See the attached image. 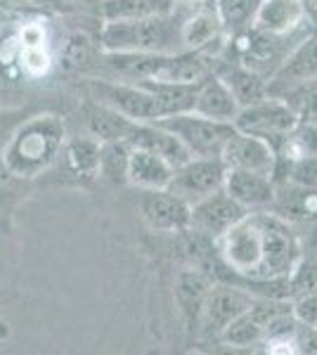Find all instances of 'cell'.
<instances>
[{
    "mask_svg": "<svg viewBox=\"0 0 317 355\" xmlns=\"http://www.w3.org/2000/svg\"><path fill=\"white\" fill-rule=\"evenodd\" d=\"M317 78V31L293 45L291 53L282 60V64L268 76V95L282 97L303 88L305 83Z\"/></svg>",
    "mask_w": 317,
    "mask_h": 355,
    "instance_id": "ba28073f",
    "label": "cell"
},
{
    "mask_svg": "<svg viewBox=\"0 0 317 355\" xmlns=\"http://www.w3.org/2000/svg\"><path fill=\"white\" fill-rule=\"evenodd\" d=\"M105 53H180V19L175 15H152L142 19H105L100 28Z\"/></svg>",
    "mask_w": 317,
    "mask_h": 355,
    "instance_id": "3957f363",
    "label": "cell"
},
{
    "mask_svg": "<svg viewBox=\"0 0 317 355\" xmlns=\"http://www.w3.org/2000/svg\"><path fill=\"white\" fill-rule=\"evenodd\" d=\"M221 159L228 168L253 171V173H265L273 178L275 168H277V152L261 137L241 133L237 128L232 130V135L225 142Z\"/></svg>",
    "mask_w": 317,
    "mask_h": 355,
    "instance_id": "7c38bea8",
    "label": "cell"
},
{
    "mask_svg": "<svg viewBox=\"0 0 317 355\" xmlns=\"http://www.w3.org/2000/svg\"><path fill=\"white\" fill-rule=\"evenodd\" d=\"M0 93H3V88H0Z\"/></svg>",
    "mask_w": 317,
    "mask_h": 355,
    "instance_id": "8d00e7d4",
    "label": "cell"
},
{
    "mask_svg": "<svg viewBox=\"0 0 317 355\" xmlns=\"http://www.w3.org/2000/svg\"><path fill=\"white\" fill-rule=\"evenodd\" d=\"M154 95H157L164 116L169 114L189 112L194 102V85H178V83H157V81H142Z\"/></svg>",
    "mask_w": 317,
    "mask_h": 355,
    "instance_id": "4316f807",
    "label": "cell"
},
{
    "mask_svg": "<svg viewBox=\"0 0 317 355\" xmlns=\"http://www.w3.org/2000/svg\"><path fill=\"white\" fill-rule=\"evenodd\" d=\"M173 0H100V17L105 19H142L152 15H169Z\"/></svg>",
    "mask_w": 317,
    "mask_h": 355,
    "instance_id": "603a6c76",
    "label": "cell"
},
{
    "mask_svg": "<svg viewBox=\"0 0 317 355\" xmlns=\"http://www.w3.org/2000/svg\"><path fill=\"white\" fill-rule=\"evenodd\" d=\"M251 28L270 36H291L317 26L310 21L303 0H263Z\"/></svg>",
    "mask_w": 317,
    "mask_h": 355,
    "instance_id": "4fadbf2b",
    "label": "cell"
},
{
    "mask_svg": "<svg viewBox=\"0 0 317 355\" xmlns=\"http://www.w3.org/2000/svg\"><path fill=\"white\" fill-rule=\"evenodd\" d=\"M154 123H159L161 128H166L169 133L175 135L192 157L221 159L225 142H228V137L234 130L232 123L213 121V119L201 116V114L192 110L180 114H169V116L157 119Z\"/></svg>",
    "mask_w": 317,
    "mask_h": 355,
    "instance_id": "5b68a950",
    "label": "cell"
},
{
    "mask_svg": "<svg viewBox=\"0 0 317 355\" xmlns=\"http://www.w3.org/2000/svg\"><path fill=\"white\" fill-rule=\"evenodd\" d=\"M273 214L289 223H315L317 220V187L296 185L291 180H280L275 190Z\"/></svg>",
    "mask_w": 317,
    "mask_h": 355,
    "instance_id": "d6986e66",
    "label": "cell"
},
{
    "mask_svg": "<svg viewBox=\"0 0 317 355\" xmlns=\"http://www.w3.org/2000/svg\"><path fill=\"white\" fill-rule=\"evenodd\" d=\"M211 282L206 279V275H201L199 270H185L178 275L175 282V299L178 306L182 308V313L189 320H199L201 306H204L206 296H209Z\"/></svg>",
    "mask_w": 317,
    "mask_h": 355,
    "instance_id": "cb8c5ba5",
    "label": "cell"
},
{
    "mask_svg": "<svg viewBox=\"0 0 317 355\" xmlns=\"http://www.w3.org/2000/svg\"><path fill=\"white\" fill-rule=\"evenodd\" d=\"M173 166L161 159L159 154H152L147 150H132L128 159V185L137 190H164L171 185Z\"/></svg>",
    "mask_w": 317,
    "mask_h": 355,
    "instance_id": "ffe728a7",
    "label": "cell"
},
{
    "mask_svg": "<svg viewBox=\"0 0 317 355\" xmlns=\"http://www.w3.org/2000/svg\"><path fill=\"white\" fill-rule=\"evenodd\" d=\"M93 53H90V41L85 36H71L65 48V67L67 69H83L93 64Z\"/></svg>",
    "mask_w": 317,
    "mask_h": 355,
    "instance_id": "1f68e13d",
    "label": "cell"
},
{
    "mask_svg": "<svg viewBox=\"0 0 317 355\" xmlns=\"http://www.w3.org/2000/svg\"><path fill=\"white\" fill-rule=\"evenodd\" d=\"M88 95L95 100L105 102L112 110L123 114L126 119L135 123L145 121H157L164 116L157 95L142 83H130V81H114V78H88L85 83Z\"/></svg>",
    "mask_w": 317,
    "mask_h": 355,
    "instance_id": "8992f818",
    "label": "cell"
},
{
    "mask_svg": "<svg viewBox=\"0 0 317 355\" xmlns=\"http://www.w3.org/2000/svg\"><path fill=\"white\" fill-rule=\"evenodd\" d=\"M280 168H284V173H280L275 178V182L280 180H291L296 185H305V187H317V154H310V157H298V159H277V173Z\"/></svg>",
    "mask_w": 317,
    "mask_h": 355,
    "instance_id": "83f0119b",
    "label": "cell"
},
{
    "mask_svg": "<svg viewBox=\"0 0 317 355\" xmlns=\"http://www.w3.org/2000/svg\"><path fill=\"white\" fill-rule=\"evenodd\" d=\"M80 121H83L85 133L95 137L97 142H112V140H126L132 128L130 119L123 114L112 110L105 102L95 100V97H85L80 102Z\"/></svg>",
    "mask_w": 317,
    "mask_h": 355,
    "instance_id": "ac0fdd59",
    "label": "cell"
},
{
    "mask_svg": "<svg viewBox=\"0 0 317 355\" xmlns=\"http://www.w3.org/2000/svg\"><path fill=\"white\" fill-rule=\"evenodd\" d=\"M128 159L130 145L126 140L100 142L97 178L109 182V185H128Z\"/></svg>",
    "mask_w": 317,
    "mask_h": 355,
    "instance_id": "7402d4cb",
    "label": "cell"
},
{
    "mask_svg": "<svg viewBox=\"0 0 317 355\" xmlns=\"http://www.w3.org/2000/svg\"><path fill=\"white\" fill-rule=\"evenodd\" d=\"M291 346H293V353L317 355V327L296 322V327L291 331Z\"/></svg>",
    "mask_w": 317,
    "mask_h": 355,
    "instance_id": "836d02e7",
    "label": "cell"
},
{
    "mask_svg": "<svg viewBox=\"0 0 317 355\" xmlns=\"http://www.w3.org/2000/svg\"><path fill=\"white\" fill-rule=\"evenodd\" d=\"M223 190L246 211H270L275 202L277 182L273 175L253 173V171L228 168Z\"/></svg>",
    "mask_w": 317,
    "mask_h": 355,
    "instance_id": "5bb4252c",
    "label": "cell"
},
{
    "mask_svg": "<svg viewBox=\"0 0 317 355\" xmlns=\"http://www.w3.org/2000/svg\"><path fill=\"white\" fill-rule=\"evenodd\" d=\"M228 166L218 157H189L185 164L173 171L169 190L192 206L209 194L223 190Z\"/></svg>",
    "mask_w": 317,
    "mask_h": 355,
    "instance_id": "52a82bcc",
    "label": "cell"
},
{
    "mask_svg": "<svg viewBox=\"0 0 317 355\" xmlns=\"http://www.w3.org/2000/svg\"><path fill=\"white\" fill-rule=\"evenodd\" d=\"M225 268L251 284L289 282L303 261L291 223L273 211H249L213 244Z\"/></svg>",
    "mask_w": 317,
    "mask_h": 355,
    "instance_id": "6da1fadb",
    "label": "cell"
},
{
    "mask_svg": "<svg viewBox=\"0 0 317 355\" xmlns=\"http://www.w3.org/2000/svg\"><path fill=\"white\" fill-rule=\"evenodd\" d=\"M303 3H305V10H308L310 21L317 26V0H303Z\"/></svg>",
    "mask_w": 317,
    "mask_h": 355,
    "instance_id": "e575fe53",
    "label": "cell"
},
{
    "mask_svg": "<svg viewBox=\"0 0 317 355\" xmlns=\"http://www.w3.org/2000/svg\"><path fill=\"white\" fill-rule=\"evenodd\" d=\"M213 71L223 78V83L228 85L230 93L234 95L239 110L263 100V97H268V78H265L263 73L253 71L251 67L241 64L234 57L221 55L213 62Z\"/></svg>",
    "mask_w": 317,
    "mask_h": 355,
    "instance_id": "9a60e30c",
    "label": "cell"
},
{
    "mask_svg": "<svg viewBox=\"0 0 317 355\" xmlns=\"http://www.w3.org/2000/svg\"><path fill=\"white\" fill-rule=\"evenodd\" d=\"M33 114L31 107H0V152L15 135V130Z\"/></svg>",
    "mask_w": 317,
    "mask_h": 355,
    "instance_id": "f546056e",
    "label": "cell"
},
{
    "mask_svg": "<svg viewBox=\"0 0 317 355\" xmlns=\"http://www.w3.org/2000/svg\"><path fill=\"white\" fill-rule=\"evenodd\" d=\"M291 105V110L296 112L298 121L317 125V78L310 83H305L303 88L293 90L291 95L284 97Z\"/></svg>",
    "mask_w": 317,
    "mask_h": 355,
    "instance_id": "f1b7e54d",
    "label": "cell"
},
{
    "mask_svg": "<svg viewBox=\"0 0 317 355\" xmlns=\"http://www.w3.org/2000/svg\"><path fill=\"white\" fill-rule=\"evenodd\" d=\"M256 296L251 291L237 284H218V287L209 289L204 306L199 313V322L204 331L209 334H221L232 320H237L241 313L249 311Z\"/></svg>",
    "mask_w": 317,
    "mask_h": 355,
    "instance_id": "8fae6325",
    "label": "cell"
},
{
    "mask_svg": "<svg viewBox=\"0 0 317 355\" xmlns=\"http://www.w3.org/2000/svg\"><path fill=\"white\" fill-rule=\"evenodd\" d=\"M286 287H289V294H293V296L317 291V261L298 263V268L293 270Z\"/></svg>",
    "mask_w": 317,
    "mask_h": 355,
    "instance_id": "4dcf8cb0",
    "label": "cell"
},
{
    "mask_svg": "<svg viewBox=\"0 0 317 355\" xmlns=\"http://www.w3.org/2000/svg\"><path fill=\"white\" fill-rule=\"evenodd\" d=\"M65 142L67 123L60 114L33 112L3 147L0 162L10 175L19 180H31V178L43 175L57 162Z\"/></svg>",
    "mask_w": 317,
    "mask_h": 355,
    "instance_id": "7a4b0ae2",
    "label": "cell"
},
{
    "mask_svg": "<svg viewBox=\"0 0 317 355\" xmlns=\"http://www.w3.org/2000/svg\"><path fill=\"white\" fill-rule=\"evenodd\" d=\"M3 38H5V36H3V28H0V45H3Z\"/></svg>",
    "mask_w": 317,
    "mask_h": 355,
    "instance_id": "d590c367",
    "label": "cell"
},
{
    "mask_svg": "<svg viewBox=\"0 0 317 355\" xmlns=\"http://www.w3.org/2000/svg\"><path fill=\"white\" fill-rule=\"evenodd\" d=\"M67 162V168L78 178H97V162H100V142L90 135L83 137H67L62 154Z\"/></svg>",
    "mask_w": 317,
    "mask_h": 355,
    "instance_id": "44dd1931",
    "label": "cell"
},
{
    "mask_svg": "<svg viewBox=\"0 0 317 355\" xmlns=\"http://www.w3.org/2000/svg\"><path fill=\"white\" fill-rule=\"evenodd\" d=\"M140 216L152 230L157 232H187L192 206L169 187L164 190H142L140 192Z\"/></svg>",
    "mask_w": 317,
    "mask_h": 355,
    "instance_id": "30bf717a",
    "label": "cell"
},
{
    "mask_svg": "<svg viewBox=\"0 0 317 355\" xmlns=\"http://www.w3.org/2000/svg\"><path fill=\"white\" fill-rule=\"evenodd\" d=\"M298 116L291 110V105L282 97H263V100L253 102L249 107H241L234 119V128L241 133L256 135L268 142L275 152L284 150L286 140H289L291 130L296 128Z\"/></svg>",
    "mask_w": 317,
    "mask_h": 355,
    "instance_id": "277c9868",
    "label": "cell"
},
{
    "mask_svg": "<svg viewBox=\"0 0 317 355\" xmlns=\"http://www.w3.org/2000/svg\"><path fill=\"white\" fill-rule=\"evenodd\" d=\"M218 336H221V341L228 343V346H237V348L258 346V343L265 341V324L249 308V311L241 313L237 320H232Z\"/></svg>",
    "mask_w": 317,
    "mask_h": 355,
    "instance_id": "484cf974",
    "label": "cell"
},
{
    "mask_svg": "<svg viewBox=\"0 0 317 355\" xmlns=\"http://www.w3.org/2000/svg\"><path fill=\"white\" fill-rule=\"evenodd\" d=\"M293 318L303 324H313L317 327V291H308V294H298L291 301Z\"/></svg>",
    "mask_w": 317,
    "mask_h": 355,
    "instance_id": "d6a6232c",
    "label": "cell"
},
{
    "mask_svg": "<svg viewBox=\"0 0 317 355\" xmlns=\"http://www.w3.org/2000/svg\"><path fill=\"white\" fill-rule=\"evenodd\" d=\"M263 0H216V12L228 36L249 31Z\"/></svg>",
    "mask_w": 317,
    "mask_h": 355,
    "instance_id": "d4e9b609",
    "label": "cell"
},
{
    "mask_svg": "<svg viewBox=\"0 0 317 355\" xmlns=\"http://www.w3.org/2000/svg\"><path fill=\"white\" fill-rule=\"evenodd\" d=\"M126 142H128L132 150H147L152 154H159V157L166 159L173 168L182 166L189 157H192L175 135L169 133L166 128H161V125L154 121L132 123Z\"/></svg>",
    "mask_w": 317,
    "mask_h": 355,
    "instance_id": "e0dca14e",
    "label": "cell"
},
{
    "mask_svg": "<svg viewBox=\"0 0 317 355\" xmlns=\"http://www.w3.org/2000/svg\"><path fill=\"white\" fill-rule=\"evenodd\" d=\"M249 211L239 206L225 190L209 194L206 199L192 204V216H189V230L204 234L206 239L216 242L221 239L230 227H234Z\"/></svg>",
    "mask_w": 317,
    "mask_h": 355,
    "instance_id": "9c48e42d",
    "label": "cell"
},
{
    "mask_svg": "<svg viewBox=\"0 0 317 355\" xmlns=\"http://www.w3.org/2000/svg\"><path fill=\"white\" fill-rule=\"evenodd\" d=\"M192 112H197L206 119H213V121L234 123L239 105L234 100V95L230 93L228 85L223 83V78L216 71H211L194 85Z\"/></svg>",
    "mask_w": 317,
    "mask_h": 355,
    "instance_id": "2e32d148",
    "label": "cell"
}]
</instances>
